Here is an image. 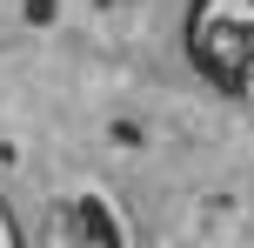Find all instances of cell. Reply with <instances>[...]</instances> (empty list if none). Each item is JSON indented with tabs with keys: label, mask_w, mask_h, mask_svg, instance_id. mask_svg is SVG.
<instances>
[{
	"label": "cell",
	"mask_w": 254,
	"mask_h": 248,
	"mask_svg": "<svg viewBox=\"0 0 254 248\" xmlns=\"http://www.w3.org/2000/svg\"><path fill=\"white\" fill-rule=\"evenodd\" d=\"M74 222L87 228V248H121V242H114V222H107V208H101V201H80V208H74Z\"/></svg>",
	"instance_id": "2"
},
{
	"label": "cell",
	"mask_w": 254,
	"mask_h": 248,
	"mask_svg": "<svg viewBox=\"0 0 254 248\" xmlns=\"http://www.w3.org/2000/svg\"><path fill=\"white\" fill-rule=\"evenodd\" d=\"M188 61L221 94L254 87V0H188Z\"/></svg>",
	"instance_id": "1"
},
{
	"label": "cell",
	"mask_w": 254,
	"mask_h": 248,
	"mask_svg": "<svg viewBox=\"0 0 254 248\" xmlns=\"http://www.w3.org/2000/svg\"><path fill=\"white\" fill-rule=\"evenodd\" d=\"M0 248H27L20 242V222H13V208H7V195H0Z\"/></svg>",
	"instance_id": "3"
}]
</instances>
